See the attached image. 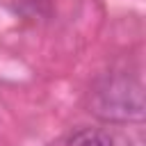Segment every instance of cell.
Returning a JSON list of instances; mask_svg holds the SVG:
<instances>
[{"instance_id": "cell-1", "label": "cell", "mask_w": 146, "mask_h": 146, "mask_svg": "<svg viewBox=\"0 0 146 146\" xmlns=\"http://www.w3.org/2000/svg\"><path fill=\"white\" fill-rule=\"evenodd\" d=\"M89 112L112 123L139 121L144 116L141 82L128 71H110L100 75L89 91Z\"/></svg>"}, {"instance_id": "cell-2", "label": "cell", "mask_w": 146, "mask_h": 146, "mask_svg": "<svg viewBox=\"0 0 146 146\" xmlns=\"http://www.w3.org/2000/svg\"><path fill=\"white\" fill-rule=\"evenodd\" d=\"M66 146H114V139L103 128H80L68 137Z\"/></svg>"}]
</instances>
